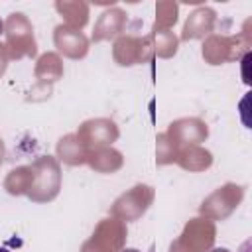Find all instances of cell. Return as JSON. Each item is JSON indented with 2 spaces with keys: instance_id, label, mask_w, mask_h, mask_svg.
<instances>
[{
  "instance_id": "6da1fadb",
  "label": "cell",
  "mask_w": 252,
  "mask_h": 252,
  "mask_svg": "<svg viewBox=\"0 0 252 252\" xmlns=\"http://www.w3.org/2000/svg\"><path fill=\"white\" fill-rule=\"evenodd\" d=\"M2 33H4V22H2V18H0V37H2Z\"/></svg>"
},
{
  "instance_id": "7a4b0ae2",
  "label": "cell",
  "mask_w": 252,
  "mask_h": 252,
  "mask_svg": "<svg viewBox=\"0 0 252 252\" xmlns=\"http://www.w3.org/2000/svg\"><path fill=\"white\" fill-rule=\"evenodd\" d=\"M0 252H10V250H6V248H0Z\"/></svg>"
}]
</instances>
